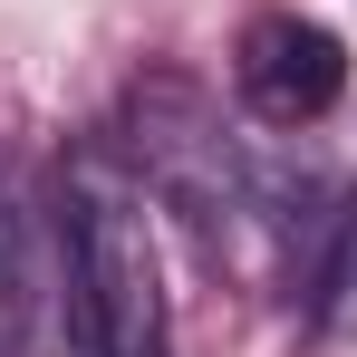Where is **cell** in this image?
I'll use <instances>...</instances> for the list:
<instances>
[{
	"label": "cell",
	"instance_id": "obj_1",
	"mask_svg": "<svg viewBox=\"0 0 357 357\" xmlns=\"http://www.w3.org/2000/svg\"><path fill=\"white\" fill-rule=\"evenodd\" d=\"M68 280H77L87 357H165V271L145 203L97 165L68 174Z\"/></svg>",
	"mask_w": 357,
	"mask_h": 357
},
{
	"label": "cell",
	"instance_id": "obj_2",
	"mask_svg": "<svg viewBox=\"0 0 357 357\" xmlns=\"http://www.w3.org/2000/svg\"><path fill=\"white\" fill-rule=\"evenodd\" d=\"M232 77H241V97L271 126H309V116H328L348 97V49H338V29H319L299 10H271V20L241 29Z\"/></svg>",
	"mask_w": 357,
	"mask_h": 357
},
{
	"label": "cell",
	"instance_id": "obj_3",
	"mask_svg": "<svg viewBox=\"0 0 357 357\" xmlns=\"http://www.w3.org/2000/svg\"><path fill=\"white\" fill-rule=\"evenodd\" d=\"M319 290H328V309H348V299H357V203L338 213V251H328V271H319Z\"/></svg>",
	"mask_w": 357,
	"mask_h": 357
},
{
	"label": "cell",
	"instance_id": "obj_4",
	"mask_svg": "<svg viewBox=\"0 0 357 357\" xmlns=\"http://www.w3.org/2000/svg\"><path fill=\"white\" fill-rule=\"evenodd\" d=\"M20 348V251H10V222H0V357Z\"/></svg>",
	"mask_w": 357,
	"mask_h": 357
}]
</instances>
